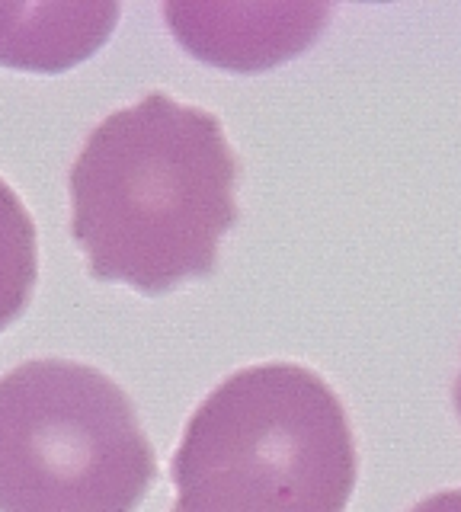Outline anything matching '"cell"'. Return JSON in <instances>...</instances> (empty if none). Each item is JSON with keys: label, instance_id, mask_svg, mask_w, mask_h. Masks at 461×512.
Masks as SVG:
<instances>
[{"label": "cell", "instance_id": "cell-5", "mask_svg": "<svg viewBox=\"0 0 461 512\" xmlns=\"http://www.w3.org/2000/svg\"><path fill=\"white\" fill-rule=\"evenodd\" d=\"M119 13V4H0V64L61 74L106 45Z\"/></svg>", "mask_w": 461, "mask_h": 512}, {"label": "cell", "instance_id": "cell-7", "mask_svg": "<svg viewBox=\"0 0 461 512\" xmlns=\"http://www.w3.org/2000/svg\"><path fill=\"white\" fill-rule=\"evenodd\" d=\"M410 512H461V490H445L436 496H426Z\"/></svg>", "mask_w": 461, "mask_h": 512}, {"label": "cell", "instance_id": "cell-3", "mask_svg": "<svg viewBox=\"0 0 461 512\" xmlns=\"http://www.w3.org/2000/svg\"><path fill=\"white\" fill-rule=\"evenodd\" d=\"M154 480V448L109 375L36 359L0 378V512H135Z\"/></svg>", "mask_w": 461, "mask_h": 512}, {"label": "cell", "instance_id": "cell-1", "mask_svg": "<svg viewBox=\"0 0 461 512\" xmlns=\"http://www.w3.org/2000/svg\"><path fill=\"white\" fill-rule=\"evenodd\" d=\"M71 234L90 276L164 295L212 276L237 224V157L218 116L148 93L90 132L71 176Z\"/></svg>", "mask_w": 461, "mask_h": 512}, {"label": "cell", "instance_id": "cell-4", "mask_svg": "<svg viewBox=\"0 0 461 512\" xmlns=\"http://www.w3.org/2000/svg\"><path fill=\"white\" fill-rule=\"evenodd\" d=\"M167 26L189 55L228 71H260L317 39L330 7L311 4H167Z\"/></svg>", "mask_w": 461, "mask_h": 512}, {"label": "cell", "instance_id": "cell-8", "mask_svg": "<svg viewBox=\"0 0 461 512\" xmlns=\"http://www.w3.org/2000/svg\"><path fill=\"white\" fill-rule=\"evenodd\" d=\"M452 400H455V410H458V416H461V375H458V381H455V391H452Z\"/></svg>", "mask_w": 461, "mask_h": 512}, {"label": "cell", "instance_id": "cell-6", "mask_svg": "<svg viewBox=\"0 0 461 512\" xmlns=\"http://www.w3.org/2000/svg\"><path fill=\"white\" fill-rule=\"evenodd\" d=\"M39 279V237L36 221L17 192L0 176V333L17 320Z\"/></svg>", "mask_w": 461, "mask_h": 512}, {"label": "cell", "instance_id": "cell-2", "mask_svg": "<svg viewBox=\"0 0 461 512\" xmlns=\"http://www.w3.org/2000/svg\"><path fill=\"white\" fill-rule=\"evenodd\" d=\"M173 512H346L359 452L311 368H241L202 400L173 455Z\"/></svg>", "mask_w": 461, "mask_h": 512}]
</instances>
